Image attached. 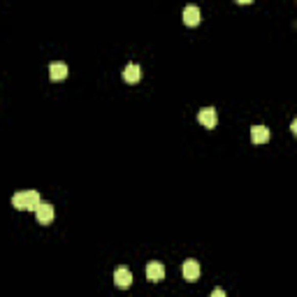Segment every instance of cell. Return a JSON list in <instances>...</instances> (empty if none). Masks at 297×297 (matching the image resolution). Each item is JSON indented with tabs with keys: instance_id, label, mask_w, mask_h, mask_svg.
Returning <instances> with one entry per match:
<instances>
[{
	"instance_id": "6da1fadb",
	"label": "cell",
	"mask_w": 297,
	"mask_h": 297,
	"mask_svg": "<svg viewBox=\"0 0 297 297\" xmlns=\"http://www.w3.org/2000/svg\"><path fill=\"white\" fill-rule=\"evenodd\" d=\"M40 202H42V197H40V193H37V191H21V193H14V195H12V204H14L16 209L35 212Z\"/></svg>"
},
{
	"instance_id": "7a4b0ae2",
	"label": "cell",
	"mask_w": 297,
	"mask_h": 297,
	"mask_svg": "<svg viewBox=\"0 0 297 297\" xmlns=\"http://www.w3.org/2000/svg\"><path fill=\"white\" fill-rule=\"evenodd\" d=\"M35 216H37V223H42V225H49V223L54 221L56 212H54V207H51L49 202L42 200L40 204H37V209H35Z\"/></svg>"
},
{
	"instance_id": "3957f363",
	"label": "cell",
	"mask_w": 297,
	"mask_h": 297,
	"mask_svg": "<svg viewBox=\"0 0 297 297\" xmlns=\"http://www.w3.org/2000/svg\"><path fill=\"white\" fill-rule=\"evenodd\" d=\"M197 121H200L204 128H214L218 123L216 109H214V107H202V109L197 111Z\"/></svg>"
},
{
	"instance_id": "277c9868",
	"label": "cell",
	"mask_w": 297,
	"mask_h": 297,
	"mask_svg": "<svg viewBox=\"0 0 297 297\" xmlns=\"http://www.w3.org/2000/svg\"><path fill=\"white\" fill-rule=\"evenodd\" d=\"M181 274H184V279L186 281H197L200 279V262L197 260H186L184 262V267H181Z\"/></svg>"
},
{
	"instance_id": "5b68a950",
	"label": "cell",
	"mask_w": 297,
	"mask_h": 297,
	"mask_svg": "<svg viewBox=\"0 0 297 297\" xmlns=\"http://www.w3.org/2000/svg\"><path fill=\"white\" fill-rule=\"evenodd\" d=\"M114 283L119 288H130L132 283V272L128 269V267H116V272H114Z\"/></svg>"
},
{
	"instance_id": "8992f818",
	"label": "cell",
	"mask_w": 297,
	"mask_h": 297,
	"mask_svg": "<svg viewBox=\"0 0 297 297\" xmlns=\"http://www.w3.org/2000/svg\"><path fill=\"white\" fill-rule=\"evenodd\" d=\"M146 279L153 283L163 281V279H165V267H163L161 262H149V265H146Z\"/></svg>"
},
{
	"instance_id": "52a82bcc",
	"label": "cell",
	"mask_w": 297,
	"mask_h": 297,
	"mask_svg": "<svg viewBox=\"0 0 297 297\" xmlns=\"http://www.w3.org/2000/svg\"><path fill=\"white\" fill-rule=\"evenodd\" d=\"M181 16H184V24H186V26H197V24H200V7H197V5H186V7H184V12H181Z\"/></svg>"
},
{
	"instance_id": "ba28073f",
	"label": "cell",
	"mask_w": 297,
	"mask_h": 297,
	"mask_svg": "<svg viewBox=\"0 0 297 297\" xmlns=\"http://www.w3.org/2000/svg\"><path fill=\"white\" fill-rule=\"evenodd\" d=\"M49 77L54 81H63L67 77V65H65V63H61V61H54L49 65Z\"/></svg>"
},
{
	"instance_id": "9c48e42d",
	"label": "cell",
	"mask_w": 297,
	"mask_h": 297,
	"mask_svg": "<svg viewBox=\"0 0 297 297\" xmlns=\"http://www.w3.org/2000/svg\"><path fill=\"white\" fill-rule=\"evenodd\" d=\"M140 77H142L140 65H137V63H128L126 70H123V79H126L128 84H135V81H140Z\"/></svg>"
},
{
	"instance_id": "30bf717a",
	"label": "cell",
	"mask_w": 297,
	"mask_h": 297,
	"mask_svg": "<svg viewBox=\"0 0 297 297\" xmlns=\"http://www.w3.org/2000/svg\"><path fill=\"white\" fill-rule=\"evenodd\" d=\"M251 140L256 142V144H265V142L269 140V128L267 126H253L251 128Z\"/></svg>"
},
{
	"instance_id": "8fae6325",
	"label": "cell",
	"mask_w": 297,
	"mask_h": 297,
	"mask_svg": "<svg viewBox=\"0 0 297 297\" xmlns=\"http://www.w3.org/2000/svg\"><path fill=\"white\" fill-rule=\"evenodd\" d=\"M209 297H227V295H225V290H223V288H214Z\"/></svg>"
}]
</instances>
